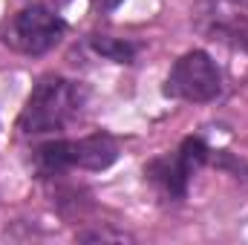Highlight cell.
I'll return each mask as SVG.
<instances>
[{"instance_id":"obj_7","label":"cell","mask_w":248,"mask_h":245,"mask_svg":"<svg viewBox=\"0 0 248 245\" xmlns=\"http://www.w3.org/2000/svg\"><path fill=\"white\" fill-rule=\"evenodd\" d=\"M93 49L98 55H104L107 61L116 63H133L136 61V46L124 38H110V35H95L93 38Z\"/></svg>"},{"instance_id":"obj_2","label":"cell","mask_w":248,"mask_h":245,"mask_svg":"<svg viewBox=\"0 0 248 245\" xmlns=\"http://www.w3.org/2000/svg\"><path fill=\"white\" fill-rule=\"evenodd\" d=\"M63 32L66 23L58 12L46 6H26L3 23L0 41L20 55H44L61 44Z\"/></svg>"},{"instance_id":"obj_8","label":"cell","mask_w":248,"mask_h":245,"mask_svg":"<svg viewBox=\"0 0 248 245\" xmlns=\"http://www.w3.org/2000/svg\"><path fill=\"white\" fill-rule=\"evenodd\" d=\"M75 240L78 243H133L130 234L113 231V228H90V231H81Z\"/></svg>"},{"instance_id":"obj_5","label":"cell","mask_w":248,"mask_h":245,"mask_svg":"<svg viewBox=\"0 0 248 245\" xmlns=\"http://www.w3.org/2000/svg\"><path fill=\"white\" fill-rule=\"evenodd\" d=\"M193 173H196V168L187 162L179 150H176V156L153 159V162L144 168L147 182L153 184L165 199H185L187 182H190V176H193Z\"/></svg>"},{"instance_id":"obj_9","label":"cell","mask_w":248,"mask_h":245,"mask_svg":"<svg viewBox=\"0 0 248 245\" xmlns=\"http://www.w3.org/2000/svg\"><path fill=\"white\" fill-rule=\"evenodd\" d=\"M119 3H122V0H93V6H95L98 12H113V9H119Z\"/></svg>"},{"instance_id":"obj_1","label":"cell","mask_w":248,"mask_h":245,"mask_svg":"<svg viewBox=\"0 0 248 245\" xmlns=\"http://www.w3.org/2000/svg\"><path fill=\"white\" fill-rule=\"evenodd\" d=\"M81 107H84V90L75 81L61 75H44L17 116V130L23 136H46L63 130L81 116Z\"/></svg>"},{"instance_id":"obj_6","label":"cell","mask_w":248,"mask_h":245,"mask_svg":"<svg viewBox=\"0 0 248 245\" xmlns=\"http://www.w3.org/2000/svg\"><path fill=\"white\" fill-rule=\"evenodd\" d=\"M119 159V141L110 133H93L75 138V168L84 170H107Z\"/></svg>"},{"instance_id":"obj_3","label":"cell","mask_w":248,"mask_h":245,"mask_svg":"<svg viewBox=\"0 0 248 245\" xmlns=\"http://www.w3.org/2000/svg\"><path fill=\"white\" fill-rule=\"evenodd\" d=\"M193 26L208 41L248 55V0H196Z\"/></svg>"},{"instance_id":"obj_4","label":"cell","mask_w":248,"mask_h":245,"mask_svg":"<svg viewBox=\"0 0 248 245\" xmlns=\"http://www.w3.org/2000/svg\"><path fill=\"white\" fill-rule=\"evenodd\" d=\"M165 92L170 98H179V101L205 104L222 92V75L208 52L193 49L173 63V69L165 81Z\"/></svg>"}]
</instances>
